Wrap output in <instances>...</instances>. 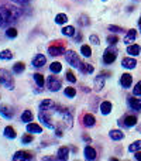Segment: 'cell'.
<instances>
[{
  "label": "cell",
  "mask_w": 141,
  "mask_h": 161,
  "mask_svg": "<svg viewBox=\"0 0 141 161\" xmlns=\"http://www.w3.org/2000/svg\"><path fill=\"white\" fill-rule=\"evenodd\" d=\"M21 8L16 7V6H2L0 7V17H2L3 25H8L11 23L17 21L20 16H21Z\"/></svg>",
  "instance_id": "6da1fadb"
},
{
  "label": "cell",
  "mask_w": 141,
  "mask_h": 161,
  "mask_svg": "<svg viewBox=\"0 0 141 161\" xmlns=\"http://www.w3.org/2000/svg\"><path fill=\"white\" fill-rule=\"evenodd\" d=\"M0 85L10 89V91L14 89V79L7 69H0Z\"/></svg>",
  "instance_id": "7a4b0ae2"
},
{
  "label": "cell",
  "mask_w": 141,
  "mask_h": 161,
  "mask_svg": "<svg viewBox=\"0 0 141 161\" xmlns=\"http://www.w3.org/2000/svg\"><path fill=\"white\" fill-rule=\"evenodd\" d=\"M67 51H65V47L64 44H59L58 41H55L54 44H51L50 47H48V54L52 57H58V55H62V54H65Z\"/></svg>",
  "instance_id": "3957f363"
},
{
  "label": "cell",
  "mask_w": 141,
  "mask_h": 161,
  "mask_svg": "<svg viewBox=\"0 0 141 161\" xmlns=\"http://www.w3.org/2000/svg\"><path fill=\"white\" fill-rule=\"evenodd\" d=\"M65 59H67L68 64L72 65L73 68H79L80 59H79V57H78V54L75 53V51H67V53H65Z\"/></svg>",
  "instance_id": "277c9868"
},
{
  "label": "cell",
  "mask_w": 141,
  "mask_h": 161,
  "mask_svg": "<svg viewBox=\"0 0 141 161\" xmlns=\"http://www.w3.org/2000/svg\"><path fill=\"white\" fill-rule=\"evenodd\" d=\"M47 86L50 91L52 92H57L61 89V80H59L58 78H55V76H48L47 79Z\"/></svg>",
  "instance_id": "5b68a950"
},
{
  "label": "cell",
  "mask_w": 141,
  "mask_h": 161,
  "mask_svg": "<svg viewBox=\"0 0 141 161\" xmlns=\"http://www.w3.org/2000/svg\"><path fill=\"white\" fill-rule=\"evenodd\" d=\"M0 114H2L3 117H6V119H11V117L14 116V110L11 106L3 105V106H0Z\"/></svg>",
  "instance_id": "8992f818"
},
{
  "label": "cell",
  "mask_w": 141,
  "mask_h": 161,
  "mask_svg": "<svg viewBox=\"0 0 141 161\" xmlns=\"http://www.w3.org/2000/svg\"><path fill=\"white\" fill-rule=\"evenodd\" d=\"M45 62H47V58H45L42 54H37V55L33 58V67L41 68V67H44L45 65Z\"/></svg>",
  "instance_id": "52a82bcc"
},
{
  "label": "cell",
  "mask_w": 141,
  "mask_h": 161,
  "mask_svg": "<svg viewBox=\"0 0 141 161\" xmlns=\"http://www.w3.org/2000/svg\"><path fill=\"white\" fill-rule=\"evenodd\" d=\"M122 65L126 68V69H133V68L137 67V61L134 58H130V57H127V58H123Z\"/></svg>",
  "instance_id": "ba28073f"
},
{
  "label": "cell",
  "mask_w": 141,
  "mask_h": 161,
  "mask_svg": "<svg viewBox=\"0 0 141 161\" xmlns=\"http://www.w3.org/2000/svg\"><path fill=\"white\" fill-rule=\"evenodd\" d=\"M120 83H122L123 88H130L131 83H133V76L130 74H123L122 78H120Z\"/></svg>",
  "instance_id": "9c48e42d"
},
{
  "label": "cell",
  "mask_w": 141,
  "mask_h": 161,
  "mask_svg": "<svg viewBox=\"0 0 141 161\" xmlns=\"http://www.w3.org/2000/svg\"><path fill=\"white\" fill-rule=\"evenodd\" d=\"M109 136H110V139L114 140V142H119V140L124 139V133H123L122 130H117V129H113V130L109 131Z\"/></svg>",
  "instance_id": "30bf717a"
},
{
  "label": "cell",
  "mask_w": 141,
  "mask_h": 161,
  "mask_svg": "<svg viewBox=\"0 0 141 161\" xmlns=\"http://www.w3.org/2000/svg\"><path fill=\"white\" fill-rule=\"evenodd\" d=\"M97 154H96V150H95L93 147H90V146H86L85 147V158L86 160H96Z\"/></svg>",
  "instance_id": "8fae6325"
},
{
  "label": "cell",
  "mask_w": 141,
  "mask_h": 161,
  "mask_svg": "<svg viewBox=\"0 0 141 161\" xmlns=\"http://www.w3.org/2000/svg\"><path fill=\"white\" fill-rule=\"evenodd\" d=\"M128 105H130V108L133 110H137V112L141 110V100L137 99V97H134V96L128 97Z\"/></svg>",
  "instance_id": "7c38bea8"
},
{
  "label": "cell",
  "mask_w": 141,
  "mask_h": 161,
  "mask_svg": "<svg viewBox=\"0 0 141 161\" xmlns=\"http://www.w3.org/2000/svg\"><path fill=\"white\" fill-rule=\"evenodd\" d=\"M114 61H116V54L106 50L105 54H103V62H105V64H111V62H114Z\"/></svg>",
  "instance_id": "4fadbf2b"
},
{
  "label": "cell",
  "mask_w": 141,
  "mask_h": 161,
  "mask_svg": "<svg viewBox=\"0 0 141 161\" xmlns=\"http://www.w3.org/2000/svg\"><path fill=\"white\" fill-rule=\"evenodd\" d=\"M33 157H31V154L30 153H27V151H17L16 154L13 156V160H31Z\"/></svg>",
  "instance_id": "5bb4252c"
},
{
  "label": "cell",
  "mask_w": 141,
  "mask_h": 161,
  "mask_svg": "<svg viewBox=\"0 0 141 161\" xmlns=\"http://www.w3.org/2000/svg\"><path fill=\"white\" fill-rule=\"evenodd\" d=\"M136 37H137V31L134 30V28H131V30H128V31H127V34H126V37H124V42H126V44L130 45V42H133L134 40H136Z\"/></svg>",
  "instance_id": "9a60e30c"
},
{
  "label": "cell",
  "mask_w": 141,
  "mask_h": 161,
  "mask_svg": "<svg viewBox=\"0 0 141 161\" xmlns=\"http://www.w3.org/2000/svg\"><path fill=\"white\" fill-rule=\"evenodd\" d=\"M105 88V76L99 75L95 78V91H102V89Z\"/></svg>",
  "instance_id": "2e32d148"
},
{
  "label": "cell",
  "mask_w": 141,
  "mask_h": 161,
  "mask_svg": "<svg viewBox=\"0 0 141 161\" xmlns=\"http://www.w3.org/2000/svg\"><path fill=\"white\" fill-rule=\"evenodd\" d=\"M123 125H124L126 127H133V126L137 125V117L136 116H126Z\"/></svg>",
  "instance_id": "e0dca14e"
},
{
  "label": "cell",
  "mask_w": 141,
  "mask_h": 161,
  "mask_svg": "<svg viewBox=\"0 0 141 161\" xmlns=\"http://www.w3.org/2000/svg\"><path fill=\"white\" fill-rule=\"evenodd\" d=\"M58 158L59 160H68L69 158V148L65 147V146L59 148L58 150Z\"/></svg>",
  "instance_id": "ac0fdd59"
},
{
  "label": "cell",
  "mask_w": 141,
  "mask_h": 161,
  "mask_svg": "<svg viewBox=\"0 0 141 161\" xmlns=\"http://www.w3.org/2000/svg\"><path fill=\"white\" fill-rule=\"evenodd\" d=\"M54 106H55V103H54L52 100L45 99V100H42V102L40 103V110H48V109L54 108Z\"/></svg>",
  "instance_id": "d6986e66"
},
{
  "label": "cell",
  "mask_w": 141,
  "mask_h": 161,
  "mask_svg": "<svg viewBox=\"0 0 141 161\" xmlns=\"http://www.w3.org/2000/svg\"><path fill=\"white\" fill-rule=\"evenodd\" d=\"M27 131L28 133H41L42 129L40 125H37V123H28L27 125Z\"/></svg>",
  "instance_id": "ffe728a7"
},
{
  "label": "cell",
  "mask_w": 141,
  "mask_h": 161,
  "mask_svg": "<svg viewBox=\"0 0 141 161\" xmlns=\"http://www.w3.org/2000/svg\"><path fill=\"white\" fill-rule=\"evenodd\" d=\"M79 69L82 74H92L95 71V68H93V65H90V64H85V62L82 64V62H80Z\"/></svg>",
  "instance_id": "44dd1931"
},
{
  "label": "cell",
  "mask_w": 141,
  "mask_h": 161,
  "mask_svg": "<svg viewBox=\"0 0 141 161\" xmlns=\"http://www.w3.org/2000/svg\"><path fill=\"white\" fill-rule=\"evenodd\" d=\"M111 108H113L111 103L106 100V102H102V105H100V112H102V114H109L111 112Z\"/></svg>",
  "instance_id": "7402d4cb"
},
{
  "label": "cell",
  "mask_w": 141,
  "mask_h": 161,
  "mask_svg": "<svg viewBox=\"0 0 141 161\" xmlns=\"http://www.w3.org/2000/svg\"><path fill=\"white\" fill-rule=\"evenodd\" d=\"M83 123H85V126H89V127H90V126H93L95 123H96V119H95L93 114L88 113L83 116Z\"/></svg>",
  "instance_id": "603a6c76"
},
{
  "label": "cell",
  "mask_w": 141,
  "mask_h": 161,
  "mask_svg": "<svg viewBox=\"0 0 141 161\" xmlns=\"http://www.w3.org/2000/svg\"><path fill=\"white\" fill-rule=\"evenodd\" d=\"M140 50H141L140 45H137V44H131V45H128V47H127V53L130 54V55H133V57L138 55Z\"/></svg>",
  "instance_id": "cb8c5ba5"
},
{
  "label": "cell",
  "mask_w": 141,
  "mask_h": 161,
  "mask_svg": "<svg viewBox=\"0 0 141 161\" xmlns=\"http://www.w3.org/2000/svg\"><path fill=\"white\" fill-rule=\"evenodd\" d=\"M62 34L67 37H73L75 36V28L73 25H65L64 28H62Z\"/></svg>",
  "instance_id": "d4e9b609"
},
{
  "label": "cell",
  "mask_w": 141,
  "mask_h": 161,
  "mask_svg": "<svg viewBox=\"0 0 141 161\" xmlns=\"http://www.w3.org/2000/svg\"><path fill=\"white\" fill-rule=\"evenodd\" d=\"M4 136L8 137V139H14L17 134H16V130H14L11 126H6V129H4Z\"/></svg>",
  "instance_id": "484cf974"
},
{
  "label": "cell",
  "mask_w": 141,
  "mask_h": 161,
  "mask_svg": "<svg viewBox=\"0 0 141 161\" xmlns=\"http://www.w3.org/2000/svg\"><path fill=\"white\" fill-rule=\"evenodd\" d=\"M34 80H35V83L40 86V88H42V86L45 85V78H44V75H41V74H34Z\"/></svg>",
  "instance_id": "4316f807"
},
{
  "label": "cell",
  "mask_w": 141,
  "mask_h": 161,
  "mask_svg": "<svg viewBox=\"0 0 141 161\" xmlns=\"http://www.w3.org/2000/svg\"><path fill=\"white\" fill-rule=\"evenodd\" d=\"M50 71L54 74H58L62 71V64L61 62H52V64L50 65Z\"/></svg>",
  "instance_id": "83f0119b"
},
{
  "label": "cell",
  "mask_w": 141,
  "mask_h": 161,
  "mask_svg": "<svg viewBox=\"0 0 141 161\" xmlns=\"http://www.w3.org/2000/svg\"><path fill=\"white\" fill-rule=\"evenodd\" d=\"M140 150H141V140L134 142L133 144H130V147H128V151H131V153H136V151H140Z\"/></svg>",
  "instance_id": "f1b7e54d"
},
{
  "label": "cell",
  "mask_w": 141,
  "mask_h": 161,
  "mask_svg": "<svg viewBox=\"0 0 141 161\" xmlns=\"http://www.w3.org/2000/svg\"><path fill=\"white\" fill-rule=\"evenodd\" d=\"M67 21H68V16H67V14H64V13L58 14V16L55 17V23H57V24H65Z\"/></svg>",
  "instance_id": "f546056e"
},
{
  "label": "cell",
  "mask_w": 141,
  "mask_h": 161,
  "mask_svg": "<svg viewBox=\"0 0 141 161\" xmlns=\"http://www.w3.org/2000/svg\"><path fill=\"white\" fill-rule=\"evenodd\" d=\"M21 120L23 122H25V123L31 122V120H33V113H31L30 110H24L23 112V114H21Z\"/></svg>",
  "instance_id": "4dcf8cb0"
},
{
  "label": "cell",
  "mask_w": 141,
  "mask_h": 161,
  "mask_svg": "<svg viewBox=\"0 0 141 161\" xmlns=\"http://www.w3.org/2000/svg\"><path fill=\"white\" fill-rule=\"evenodd\" d=\"M24 68H25L24 62H17V64L13 65V71H14L16 74H21L23 71H24Z\"/></svg>",
  "instance_id": "1f68e13d"
},
{
  "label": "cell",
  "mask_w": 141,
  "mask_h": 161,
  "mask_svg": "<svg viewBox=\"0 0 141 161\" xmlns=\"http://www.w3.org/2000/svg\"><path fill=\"white\" fill-rule=\"evenodd\" d=\"M13 58V53L10 50H3L0 53V59H11Z\"/></svg>",
  "instance_id": "d6a6232c"
},
{
  "label": "cell",
  "mask_w": 141,
  "mask_h": 161,
  "mask_svg": "<svg viewBox=\"0 0 141 161\" xmlns=\"http://www.w3.org/2000/svg\"><path fill=\"white\" fill-rule=\"evenodd\" d=\"M80 53H82V55L86 57V58L92 55V50L89 45H82V47H80Z\"/></svg>",
  "instance_id": "836d02e7"
},
{
  "label": "cell",
  "mask_w": 141,
  "mask_h": 161,
  "mask_svg": "<svg viewBox=\"0 0 141 161\" xmlns=\"http://www.w3.org/2000/svg\"><path fill=\"white\" fill-rule=\"evenodd\" d=\"M17 34H19V31H17L16 28H13V27H10L7 31H6V36H7L8 38H16Z\"/></svg>",
  "instance_id": "e575fe53"
},
{
  "label": "cell",
  "mask_w": 141,
  "mask_h": 161,
  "mask_svg": "<svg viewBox=\"0 0 141 161\" xmlns=\"http://www.w3.org/2000/svg\"><path fill=\"white\" fill-rule=\"evenodd\" d=\"M106 41H107L110 45H114V44H117V42H119V37H117V36H107Z\"/></svg>",
  "instance_id": "d590c367"
},
{
  "label": "cell",
  "mask_w": 141,
  "mask_h": 161,
  "mask_svg": "<svg viewBox=\"0 0 141 161\" xmlns=\"http://www.w3.org/2000/svg\"><path fill=\"white\" fill-rule=\"evenodd\" d=\"M65 95H67L68 97H73L75 95H76V91H75V88H72V86L65 88Z\"/></svg>",
  "instance_id": "8d00e7d4"
},
{
  "label": "cell",
  "mask_w": 141,
  "mask_h": 161,
  "mask_svg": "<svg viewBox=\"0 0 141 161\" xmlns=\"http://www.w3.org/2000/svg\"><path fill=\"white\" fill-rule=\"evenodd\" d=\"M33 139H34L33 134H24V136L21 137V142L24 143V144H28V143L33 142Z\"/></svg>",
  "instance_id": "74e56055"
},
{
  "label": "cell",
  "mask_w": 141,
  "mask_h": 161,
  "mask_svg": "<svg viewBox=\"0 0 141 161\" xmlns=\"http://www.w3.org/2000/svg\"><path fill=\"white\" fill-rule=\"evenodd\" d=\"M67 79L69 80V82H76V76H75V74L72 72V71H67Z\"/></svg>",
  "instance_id": "f35d334b"
},
{
  "label": "cell",
  "mask_w": 141,
  "mask_h": 161,
  "mask_svg": "<svg viewBox=\"0 0 141 161\" xmlns=\"http://www.w3.org/2000/svg\"><path fill=\"white\" fill-rule=\"evenodd\" d=\"M133 93L136 95V96H137V95H141V80H140V82H137L136 88L133 89Z\"/></svg>",
  "instance_id": "ab89813d"
},
{
  "label": "cell",
  "mask_w": 141,
  "mask_h": 161,
  "mask_svg": "<svg viewBox=\"0 0 141 161\" xmlns=\"http://www.w3.org/2000/svg\"><path fill=\"white\" fill-rule=\"evenodd\" d=\"M79 24H80V25H83V24L88 25V24H89L88 16H80V17H79Z\"/></svg>",
  "instance_id": "60d3db41"
},
{
  "label": "cell",
  "mask_w": 141,
  "mask_h": 161,
  "mask_svg": "<svg viewBox=\"0 0 141 161\" xmlns=\"http://www.w3.org/2000/svg\"><path fill=\"white\" fill-rule=\"evenodd\" d=\"M109 31H113V33H120V31H123L122 27H117V25H109Z\"/></svg>",
  "instance_id": "b9f144b4"
},
{
  "label": "cell",
  "mask_w": 141,
  "mask_h": 161,
  "mask_svg": "<svg viewBox=\"0 0 141 161\" xmlns=\"http://www.w3.org/2000/svg\"><path fill=\"white\" fill-rule=\"evenodd\" d=\"M13 3H17V4H21V6H25L31 2V0H11Z\"/></svg>",
  "instance_id": "7bdbcfd3"
},
{
  "label": "cell",
  "mask_w": 141,
  "mask_h": 161,
  "mask_svg": "<svg viewBox=\"0 0 141 161\" xmlns=\"http://www.w3.org/2000/svg\"><path fill=\"white\" fill-rule=\"evenodd\" d=\"M89 40H90V42H93V44H99V42H100V40H99V37H97V36H90V37H89Z\"/></svg>",
  "instance_id": "ee69618b"
},
{
  "label": "cell",
  "mask_w": 141,
  "mask_h": 161,
  "mask_svg": "<svg viewBox=\"0 0 141 161\" xmlns=\"http://www.w3.org/2000/svg\"><path fill=\"white\" fill-rule=\"evenodd\" d=\"M136 160H138V161H141V151H136Z\"/></svg>",
  "instance_id": "f6af8a7d"
},
{
  "label": "cell",
  "mask_w": 141,
  "mask_h": 161,
  "mask_svg": "<svg viewBox=\"0 0 141 161\" xmlns=\"http://www.w3.org/2000/svg\"><path fill=\"white\" fill-rule=\"evenodd\" d=\"M138 27H140V31H141V17H140V20H138Z\"/></svg>",
  "instance_id": "bcb514c9"
},
{
  "label": "cell",
  "mask_w": 141,
  "mask_h": 161,
  "mask_svg": "<svg viewBox=\"0 0 141 161\" xmlns=\"http://www.w3.org/2000/svg\"><path fill=\"white\" fill-rule=\"evenodd\" d=\"M0 25H3V21H2V17H0Z\"/></svg>",
  "instance_id": "7dc6e473"
},
{
  "label": "cell",
  "mask_w": 141,
  "mask_h": 161,
  "mask_svg": "<svg viewBox=\"0 0 141 161\" xmlns=\"http://www.w3.org/2000/svg\"><path fill=\"white\" fill-rule=\"evenodd\" d=\"M103 2H106V0H103Z\"/></svg>",
  "instance_id": "c3c4849f"
}]
</instances>
